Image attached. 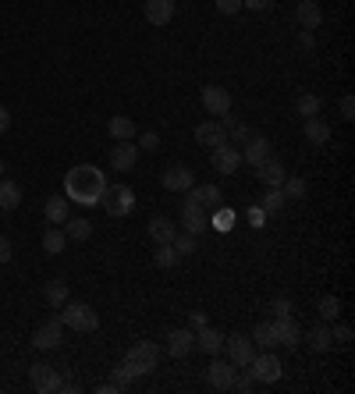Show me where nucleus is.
<instances>
[{"label": "nucleus", "instance_id": "obj_46", "mask_svg": "<svg viewBox=\"0 0 355 394\" xmlns=\"http://www.w3.org/2000/svg\"><path fill=\"white\" fill-rule=\"evenodd\" d=\"M274 0H242V7H249V11H267Z\"/></svg>", "mask_w": 355, "mask_h": 394}, {"label": "nucleus", "instance_id": "obj_3", "mask_svg": "<svg viewBox=\"0 0 355 394\" xmlns=\"http://www.w3.org/2000/svg\"><path fill=\"white\" fill-rule=\"evenodd\" d=\"M100 203H103L107 217H128V213L135 210V192H132L128 185H107Z\"/></svg>", "mask_w": 355, "mask_h": 394}, {"label": "nucleus", "instance_id": "obj_15", "mask_svg": "<svg viewBox=\"0 0 355 394\" xmlns=\"http://www.w3.org/2000/svg\"><path fill=\"white\" fill-rule=\"evenodd\" d=\"M135 160H139V146H135V139L117 142V146L110 149V167H114V171H132Z\"/></svg>", "mask_w": 355, "mask_h": 394}, {"label": "nucleus", "instance_id": "obj_31", "mask_svg": "<svg viewBox=\"0 0 355 394\" xmlns=\"http://www.w3.org/2000/svg\"><path fill=\"white\" fill-rule=\"evenodd\" d=\"M189 196H192L196 203H203V206H217V203H221V188H217V185H192Z\"/></svg>", "mask_w": 355, "mask_h": 394}, {"label": "nucleus", "instance_id": "obj_45", "mask_svg": "<svg viewBox=\"0 0 355 394\" xmlns=\"http://www.w3.org/2000/svg\"><path fill=\"white\" fill-rule=\"evenodd\" d=\"M341 117H345V121H352V117H355V100H352V92H345V96H341Z\"/></svg>", "mask_w": 355, "mask_h": 394}, {"label": "nucleus", "instance_id": "obj_30", "mask_svg": "<svg viewBox=\"0 0 355 394\" xmlns=\"http://www.w3.org/2000/svg\"><path fill=\"white\" fill-rule=\"evenodd\" d=\"M43 299H46L50 309H60V306L68 302V284H64V281H50V284L43 288Z\"/></svg>", "mask_w": 355, "mask_h": 394}, {"label": "nucleus", "instance_id": "obj_23", "mask_svg": "<svg viewBox=\"0 0 355 394\" xmlns=\"http://www.w3.org/2000/svg\"><path fill=\"white\" fill-rule=\"evenodd\" d=\"M43 213H46L50 224H64V220L71 217V199H68V196H50L46 206H43Z\"/></svg>", "mask_w": 355, "mask_h": 394}, {"label": "nucleus", "instance_id": "obj_28", "mask_svg": "<svg viewBox=\"0 0 355 394\" xmlns=\"http://www.w3.org/2000/svg\"><path fill=\"white\" fill-rule=\"evenodd\" d=\"M21 203V185L11 178H0V210H14Z\"/></svg>", "mask_w": 355, "mask_h": 394}, {"label": "nucleus", "instance_id": "obj_43", "mask_svg": "<svg viewBox=\"0 0 355 394\" xmlns=\"http://www.w3.org/2000/svg\"><path fill=\"white\" fill-rule=\"evenodd\" d=\"M331 338H334L338 345H349V341H352V327H345V324H338V327L331 331Z\"/></svg>", "mask_w": 355, "mask_h": 394}, {"label": "nucleus", "instance_id": "obj_5", "mask_svg": "<svg viewBox=\"0 0 355 394\" xmlns=\"http://www.w3.org/2000/svg\"><path fill=\"white\" fill-rule=\"evenodd\" d=\"M124 359L135 366L139 377H142V373H153V370L160 366V345H157V341H135Z\"/></svg>", "mask_w": 355, "mask_h": 394}, {"label": "nucleus", "instance_id": "obj_6", "mask_svg": "<svg viewBox=\"0 0 355 394\" xmlns=\"http://www.w3.org/2000/svg\"><path fill=\"white\" fill-rule=\"evenodd\" d=\"M210 164H213V171H221V174H235V171L242 167V149H238L235 142H221V146H213Z\"/></svg>", "mask_w": 355, "mask_h": 394}, {"label": "nucleus", "instance_id": "obj_32", "mask_svg": "<svg viewBox=\"0 0 355 394\" xmlns=\"http://www.w3.org/2000/svg\"><path fill=\"white\" fill-rule=\"evenodd\" d=\"M64 245H68V235H64L60 228H46V235H43V252L57 256V252H64Z\"/></svg>", "mask_w": 355, "mask_h": 394}, {"label": "nucleus", "instance_id": "obj_11", "mask_svg": "<svg viewBox=\"0 0 355 394\" xmlns=\"http://www.w3.org/2000/svg\"><path fill=\"white\" fill-rule=\"evenodd\" d=\"M203 107H206V114H228L231 110V92L224 89V85H203Z\"/></svg>", "mask_w": 355, "mask_h": 394}, {"label": "nucleus", "instance_id": "obj_17", "mask_svg": "<svg viewBox=\"0 0 355 394\" xmlns=\"http://www.w3.org/2000/svg\"><path fill=\"white\" fill-rule=\"evenodd\" d=\"M295 18H299V25H302L306 32H313V28H320V21H324V7H320L317 0H299Z\"/></svg>", "mask_w": 355, "mask_h": 394}, {"label": "nucleus", "instance_id": "obj_19", "mask_svg": "<svg viewBox=\"0 0 355 394\" xmlns=\"http://www.w3.org/2000/svg\"><path fill=\"white\" fill-rule=\"evenodd\" d=\"M171 18H174V0H146V21L149 25L164 28V25H171Z\"/></svg>", "mask_w": 355, "mask_h": 394}, {"label": "nucleus", "instance_id": "obj_22", "mask_svg": "<svg viewBox=\"0 0 355 394\" xmlns=\"http://www.w3.org/2000/svg\"><path fill=\"white\" fill-rule=\"evenodd\" d=\"M196 345H199L206 356H221V348H224V334H221L217 327H210V324H206V327H199V331H196Z\"/></svg>", "mask_w": 355, "mask_h": 394}, {"label": "nucleus", "instance_id": "obj_41", "mask_svg": "<svg viewBox=\"0 0 355 394\" xmlns=\"http://www.w3.org/2000/svg\"><path fill=\"white\" fill-rule=\"evenodd\" d=\"M139 149L157 153V149H160V135H157V132H142V135H139Z\"/></svg>", "mask_w": 355, "mask_h": 394}, {"label": "nucleus", "instance_id": "obj_37", "mask_svg": "<svg viewBox=\"0 0 355 394\" xmlns=\"http://www.w3.org/2000/svg\"><path fill=\"white\" fill-rule=\"evenodd\" d=\"M285 203H288V199H285V192H281V188H270V192L263 196V206H260V210H263V213H281V210H285Z\"/></svg>", "mask_w": 355, "mask_h": 394}, {"label": "nucleus", "instance_id": "obj_29", "mask_svg": "<svg viewBox=\"0 0 355 394\" xmlns=\"http://www.w3.org/2000/svg\"><path fill=\"white\" fill-rule=\"evenodd\" d=\"M64 235H68L71 242H85V238L92 235V224H89L85 217H68V220H64Z\"/></svg>", "mask_w": 355, "mask_h": 394}, {"label": "nucleus", "instance_id": "obj_14", "mask_svg": "<svg viewBox=\"0 0 355 394\" xmlns=\"http://www.w3.org/2000/svg\"><path fill=\"white\" fill-rule=\"evenodd\" d=\"M267 156H270V139H267V135H249L245 146H242V160H245L249 167H260Z\"/></svg>", "mask_w": 355, "mask_h": 394}, {"label": "nucleus", "instance_id": "obj_51", "mask_svg": "<svg viewBox=\"0 0 355 394\" xmlns=\"http://www.w3.org/2000/svg\"><path fill=\"white\" fill-rule=\"evenodd\" d=\"M192 327H196V331L206 327V313H192Z\"/></svg>", "mask_w": 355, "mask_h": 394}, {"label": "nucleus", "instance_id": "obj_2", "mask_svg": "<svg viewBox=\"0 0 355 394\" xmlns=\"http://www.w3.org/2000/svg\"><path fill=\"white\" fill-rule=\"evenodd\" d=\"M60 324L64 327H71V331H78V334H92L96 327H100V316H96V309L89 306V302H64L60 306Z\"/></svg>", "mask_w": 355, "mask_h": 394}, {"label": "nucleus", "instance_id": "obj_53", "mask_svg": "<svg viewBox=\"0 0 355 394\" xmlns=\"http://www.w3.org/2000/svg\"><path fill=\"white\" fill-rule=\"evenodd\" d=\"M57 391H68V394H75L78 391V384H71V380H60V388Z\"/></svg>", "mask_w": 355, "mask_h": 394}, {"label": "nucleus", "instance_id": "obj_27", "mask_svg": "<svg viewBox=\"0 0 355 394\" xmlns=\"http://www.w3.org/2000/svg\"><path fill=\"white\" fill-rule=\"evenodd\" d=\"M107 132H110V139L128 142V139H135V121H132V117H124V114H117V117H110V121H107Z\"/></svg>", "mask_w": 355, "mask_h": 394}, {"label": "nucleus", "instance_id": "obj_42", "mask_svg": "<svg viewBox=\"0 0 355 394\" xmlns=\"http://www.w3.org/2000/svg\"><path fill=\"white\" fill-rule=\"evenodd\" d=\"M231 388H235V391H242V394H249V391H253V388H256V377H253V373H242V377L235 373V380H231Z\"/></svg>", "mask_w": 355, "mask_h": 394}, {"label": "nucleus", "instance_id": "obj_16", "mask_svg": "<svg viewBox=\"0 0 355 394\" xmlns=\"http://www.w3.org/2000/svg\"><path fill=\"white\" fill-rule=\"evenodd\" d=\"M235 373H238V366H231V363H210L206 366V380H210V388H217V391H231V380H235Z\"/></svg>", "mask_w": 355, "mask_h": 394}, {"label": "nucleus", "instance_id": "obj_35", "mask_svg": "<svg viewBox=\"0 0 355 394\" xmlns=\"http://www.w3.org/2000/svg\"><path fill=\"white\" fill-rule=\"evenodd\" d=\"M253 345H260V348H277L274 324H256V331H253Z\"/></svg>", "mask_w": 355, "mask_h": 394}, {"label": "nucleus", "instance_id": "obj_10", "mask_svg": "<svg viewBox=\"0 0 355 394\" xmlns=\"http://www.w3.org/2000/svg\"><path fill=\"white\" fill-rule=\"evenodd\" d=\"M60 334H64V324H60V316L57 320H46L36 334H32V345L39 348V352H53L57 345H60Z\"/></svg>", "mask_w": 355, "mask_h": 394}, {"label": "nucleus", "instance_id": "obj_25", "mask_svg": "<svg viewBox=\"0 0 355 394\" xmlns=\"http://www.w3.org/2000/svg\"><path fill=\"white\" fill-rule=\"evenodd\" d=\"M306 142H313V146H324V142H331V124L317 114V117H306Z\"/></svg>", "mask_w": 355, "mask_h": 394}, {"label": "nucleus", "instance_id": "obj_44", "mask_svg": "<svg viewBox=\"0 0 355 394\" xmlns=\"http://www.w3.org/2000/svg\"><path fill=\"white\" fill-rule=\"evenodd\" d=\"M217 11L231 18V14H238V11H242V0H217Z\"/></svg>", "mask_w": 355, "mask_h": 394}, {"label": "nucleus", "instance_id": "obj_49", "mask_svg": "<svg viewBox=\"0 0 355 394\" xmlns=\"http://www.w3.org/2000/svg\"><path fill=\"white\" fill-rule=\"evenodd\" d=\"M7 128H11V110H7V107H0V135H4Z\"/></svg>", "mask_w": 355, "mask_h": 394}, {"label": "nucleus", "instance_id": "obj_52", "mask_svg": "<svg viewBox=\"0 0 355 394\" xmlns=\"http://www.w3.org/2000/svg\"><path fill=\"white\" fill-rule=\"evenodd\" d=\"M299 43H302L306 50H313V46H317V43H313V32H302V39H299Z\"/></svg>", "mask_w": 355, "mask_h": 394}, {"label": "nucleus", "instance_id": "obj_48", "mask_svg": "<svg viewBox=\"0 0 355 394\" xmlns=\"http://www.w3.org/2000/svg\"><path fill=\"white\" fill-rule=\"evenodd\" d=\"M7 260H11V242L0 235V263H7Z\"/></svg>", "mask_w": 355, "mask_h": 394}, {"label": "nucleus", "instance_id": "obj_8", "mask_svg": "<svg viewBox=\"0 0 355 394\" xmlns=\"http://www.w3.org/2000/svg\"><path fill=\"white\" fill-rule=\"evenodd\" d=\"M206 224H210V217H206V206L203 203H196L192 196L181 203V228L189 231V235H199V231H206Z\"/></svg>", "mask_w": 355, "mask_h": 394}, {"label": "nucleus", "instance_id": "obj_12", "mask_svg": "<svg viewBox=\"0 0 355 394\" xmlns=\"http://www.w3.org/2000/svg\"><path fill=\"white\" fill-rule=\"evenodd\" d=\"M196 185V174H192V167H185V164H174V167H167L164 171V188L167 192H189Z\"/></svg>", "mask_w": 355, "mask_h": 394}, {"label": "nucleus", "instance_id": "obj_33", "mask_svg": "<svg viewBox=\"0 0 355 394\" xmlns=\"http://www.w3.org/2000/svg\"><path fill=\"white\" fill-rule=\"evenodd\" d=\"M317 313H320L324 324H334V320L341 316V302H338V295H324V299L317 302Z\"/></svg>", "mask_w": 355, "mask_h": 394}, {"label": "nucleus", "instance_id": "obj_38", "mask_svg": "<svg viewBox=\"0 0 355 394\" xmlns=\"http://www.w3.org/2000/svg\"><path fill=\"white\" fill-rule=\"evenodd\" d=\"M281 192L285 199H306V178H285Z\"/></svg>", "mask_w": 355, "mask_h": 394}, {"label": "nucleus", "instance_id": "obj_7", "mask_svg": "<svg viewBox=\"0 0 355 394\" xmlns=\"http://www.w3.org/2000/svg\"><path fill=\"white\" fill-rule=\"evenodd\" d=\"M224 348H228V363L231 366H249L253 363V356H256V345L245 338V334H231V338H224Z\"/></svg>", "mask_w": 355, "mask_h": 394}, {"label": "nucleus", "instance_id": "obj_13", "mask_svg": "<svg viewBox=\"0 0 355 394\" xmlns=\"http://www.w3.org/2000/svg\"><path fill=\"white\" fill-rule=\"evenodd\" d=\"M274 334H277V345H285V348H295L302 341V327H299V320L292 313L274 320Z\"/></svg>", "mask_w": 355, "mask_h": 394}, {"label": "nucleus", "instance_id": "obj_21", "mask_svg": "<svg viewBox=\"0 0 355 394\" xmlns=\"http://www.w3.org/2000/svg\"><path fill=\"white\" fill-rule=\"evenodd\" d=\"M256 178H260L263 185H270V188H281V185H285V178H288V171H285L274 156H267V160L256 167Z\"/></svg>", "mask_w": 355, "mask_h": 394}, {"label": "nucleus", "instance_id": "obj_4", "mask_svg": "<svg viewBox=\"0 0 355 394\" xmlns=\"http://www.w3.org/2000/svg\"><path fill=\"white\" fill-rule=\"evenodd\" d=\"M253 377H256V384H277L281 380V373H285V366H281V359L270 352V348H263V352H256L253 356V363L245 366Z\"/></svg>", "mask_w": 355, "mask_h": 394}, {"label": "nucleus", "instance_id": "obj_34", "mask_svg": "<svg viewBox=\"0 0 355 394\" xmlns=\"http://www.w3.org/2000/svg\"><path fill=\"white\" fill-rule=\"evenodd\" d=\"M135 377H139V373H135V366H132L128 359H121V363H117V366L110 370V380H114V384H117L121 391H124V388H128V384H132Z\"/></svg>", "mask_w": 355, "mask_h": 394}, {"label": "nucleus", "instance_id": "obj_50", "mask_svg": "<svg viewBox=\"0 0 355 394\" xmlns=\"http://www.w3.org/2000/svg\"><path fill=\"white\" fill-rule=\"evenodd\" d=\"M96 391H100V394H117V391H121V388H117V384H114V380H107V384H100V388H96Z\"/></svg>", "mask_w": 355, "mask_h": 394}, {"label": "nucleus", "instance_id": "obj_54", "mask_svg": "<svg viewBox=\"0 0 355 394\" xmlns=\"http://www.w3.org/2000/svg\"><path fill=\"white\" fill-rule=\"evenodd\" d=\"M0 178H4V160H0Z\"/></svg>", "mask_w": 355, "mask_h": 394}, {"label": "nucleus", "instance_id": "obj_18", "mask_svg": "<svg viewBox=\"0 0 355 394\" xmlns=\"http://www.w3.org/2000/svg\"><path fill=\"white\" fill-rule=\"evenodd\" d=\"M192 345H196V334L185 331V327L167 334V356H171V359H185V356L192 352Z\"/></svg>", "mask_w": 355, "mask_h": 394}, {"label": "nucleus", "instance_id": "obj_36", "mask_svg": "<svg viewBox=\"0 0 355 394\" xmlns=\"http://www.w3.org/2000/svg\"><path fill=\"white\" fill-rule=\"evenodd\" d=\"M178 252H174V245H157V252H153V263L160 267V270H171V267H178Z\"/></svg>", "mask_w": 355, "mask_h": 394}, {"label": "nucleus", "instance_id": "obj_20", "mask_svg": "<svg viewBox=\"0 0 355 394\" xmlns=\"http://www.w3.org/2000/svg\"><path fill=\"white\" fill-rule=\"evenodd\" d=\"M196 142H203V146H221V142H228V132H224V124L213 117V121H203L199 128H196Z\"/></svg>", "mask_w": 355, "mask_h": 394}, {"label": "nucleus", "instance_id": "obj_40", "mask_svg": "<svg viewBox=\"0 0 355 394\" xmlns=\"http://www.w3.org/2000/svg\"><path fill=\"white\" fill-rule=\"evenodd\" d=\"M171 245H174L178 256H192V252H196V235H189V231H185V235H174Z\"/></svg>", "mask_w": 355, "mask_h": 394}, {"label": "nucleus", "instance_id": "obj_1", "mask_svg": "<svg viewBox=\"0 0 355 394\" xmlns=\"http://www.w3.org/2000/svg\"><path fill=\"white\" fill-rule=\"evenodd\" d=\"M103 188H107V174L92 164H78L64 174V196L78 206H100Z\"/></svg>", "mask_w": 355, "mask_h": 394}, {"label": "nucleus", "instance_id": "obj_26", "mask_svg": "<svg viewBox=\"0 0 355 394\" xmlns=\"http://www.w3.org/2000/svg\"><path fill=\"white\" fill-rule=\"evenodd\" d=\"M174 235H178V228H174L167 217H153V220H149V238H153L157 245H171Z\"/></svg>", "mask_w": 355, "mask_h": 394}, {"label": "nucleus", "instance_id": "obj_9", "mask_svg": "<svg viewBox=\"0 0 355 394\" xmlns=\"http://www.w3.org/2000/svg\"><path fill=\"white\" fill-rule=\"evenodd\" d=\"M28 377H32V388L39 394H53L60 388V373H57L50 363H36V366L28 370Z\"/></svg>", "mask_w": 355, "mask_h": 394}, {"label": "nucleus", "instance_id": "obj_24", "mask_svg": "<svg viewBox=\"0 0 355 394\" xmlns=\"http://www.w3.org/2000/svg\"><path fill=\"white\" fill-rule=\"evenodd\" d=\"M306 345H309L313 352H331V348H334V338H331V327H327L324 320H320L317 327H309V331H306Z\"/></svg>", "mask_w": 355, "mask_h": 394}, {"label": "nucleus", "instance_id": "obj_39", "mask_svg": "<svg viewBox=\"0 0 355 394\" xmlns=\"http://www.w3.org/2000/svg\"><path fill=\"white\" fill-rule=\"evenodd\" d=\"M295 107H299V114H302V117H317V114H320V96L306 92V96H299V103H295Z\"/></svg>", "mask_w": 355, "mask_h": 394}, {"label": "nucleus", "instance_id": "obj_47", "mask_svg": "<svg viewBox=\"0 0 355 394\" xmlns=\"http://www.w3.org/2000/svg\"><path fill=\"white\" fill-rule=\"evenodd\" d=\"M274 313H277V316H288V313H292V302H288V299H277V302H274Z\"/></svg>", "mask_w": 355, "mask_h": 394}]
</instances>
